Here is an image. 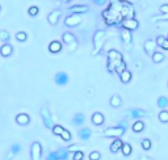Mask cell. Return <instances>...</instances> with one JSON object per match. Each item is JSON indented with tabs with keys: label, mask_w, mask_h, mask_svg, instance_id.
<instances>
[{
	"label": "cell",
	"mask_w": 168,
	"mask_h": 160,
	"mask_svg": "<svg viewBox=\"0 0 168 160\" xmlns=\"http://www.w3.org/2000/svg\"><path fill=\"white\" fill-rule=\"evenodd\" d=\"M122 5H123L122 0H111V4L108 5V8L104 9L103 13H101L106 25L121 24V21L123 20L122 14H121Z\"/></svg>",
	"instance_id": "cell-1"
},
{
	"label": "cell",
	"mask_w": 168,
	"mask_h": 160,
	"mask_svg": "<svg viewBox=\"0 0 168 160\" xmlns=\"http://www.w3.org/2000/svg\"><path fill=\"white\" fill-rule=\"evenodd\" d=\"M106 37H108V33L105 30L95 32V34H93V50L91 53L93 56L100 54V51L103 50V47L105 45V41H106Z\"/></svg>",
	"instance_id": "cell-2"
},
{
	"label": "cell",
	"mask_w": 168,
	"mask_h": 160,
	"mask_svg": "<svg viewBox=\"0 0 168 160\" xmlns=\"http://www.w3.org/2000/svg\"><path fill=\"white\" fill-rule=\"evenodd\" d=\"M123 62V56L120 51L117 50H109L108 51V64H106V68L111 74H114V70L118 64Z\"/></svg>",
	"instance_id": "cell-3"
},
{
	"label": "cell",
	"mask_w": 168,
	"mask_h": 160,
	"mask_svg": "<svg viewBox=\"0 0 168 160\" xmlns=\"http://www.w3.org/2000/svg\"><path fill=\"white\" fill-rule=\"evenodd\" d=\"M127 130V123L125 122H121L120 125H116V126H111L104 130V136L106 138H121L123 134L126 133Z\"/></svg>",
	"instance_id": "cell-4"
},
{
	"label": "cell",
	"mask_w": 168,
	"mask_h": 160,
	"mask_svg": "<svg viewBox=\"0 0 168 160\" xmlns=\"http://www.w3.org/2000/svg\"><path fill=\"white\" fill-rule=\"evenodd\" d=\"M41 117H42V121H43V125L47 129H51L54 126L53 123V118H51V113H50V109L47 105H43L41 108Z\"/></svg>",
	"instance_id": "cell-5"
},
{
	"label": "cell",
	"mask_w": 168,
	"mask_h": 160,
	"mask_svg": "<svg viewBox=\"0 0 168 160\" xmlns=\"http://www.w3.org/2000/svg\"><path fill=\"white\" fill-rule=\"evenodd\" d=\"M80 24H82V16H80V14L71 13L64 19V25L68 26V28H75Z\"/></svg>",
	"instance_id": "cell-6"
},
{
	"label": "cell",
	"mask_w": 168,
	"mask_h": 160,
	"mask_svg": "<svg viewBox=\"0 0 168 160\" xmlns=\"http://www.w3.org/2000/svg\"><path fill=\"white\" fill-rule=\"evenodd\" d=\"M121 26H122V29H126V30L133 32V30H137V29H138L139 23H138V20L135 17H133V19H125V20L121 21Z\"/></svg>",
	"instance_id": "cell-7"
},
{
	"label": "cell",
	"mask_w": 168,
	"mask_h": 160,
	"mask_svg": "<svg viewBox=\"0 0 168 160\" xmlns=\"http://www.w3.org/2000/svg\"><path fill=\"white\" fill-rule=\"evenodd\" d=\"M30 157L32 160H41L42 157V146L40 142H33L30 146Z\"/></svg>",
	"instance_id": "cell-8"
},
{
	"label": "cell",
	"mask_w": 168,
	"mask_h": 160,
	"mask_svg": "<svg viewBox=\"0 0 168 160\" xmlns=\"http://www.w3.org/2000/svg\"><path fill=\"white\" fill-rule=\"evenodd\" d=\"M125 114H127V117L133 118V120H139L141 117H147V115H150V113L143 110V109H130Z\"/></svg>",
	"instance_id": "cell-9"
},
{
	"label": "cell",
	"mask_w": 168,
	"mask_h": 160,
	"mask_svg": "<svg viewBox=\"0 0 168 160\" xmlns=\"http://www.w3.org/2000/svg\"><path fill=\"white\" fill-rule=\"evenodd\" d=\"M61 14H62V11L61 9H54L49 13V16H47V21H49V24L50 25H57L58 24V21H59L61 19Z\"/></svg>",
	"instance_id": "cell-10"
},
{
	"label": "cell",
	"mask_w": 168,
	"mask_h": 160,
	"mask_svg": "<svg viewBox=\"0 0 168 160\" xmlns=\"http://www.w3.org/2000/svg\"><path fill=\"white\" fill-rule=\"evenodd\" d=\"M68 11L71 13H75V14H83V13L89 11V7L84 5V4H76V5H71L68 8Z\"/></svg>",
	"instance_id": "cell-11"
},
{
	"label": "cell",
	"mask_w": 168,
	"mask_h": 160,
	"mask_svg": "<svg viewBox=\"0 0 168 160\" xmlns=\"http://www.w3.org/2000/svg\"><path fill=\"white\" fill-rule=\"evenodd\" d=\"M143 47H144V53H146V54H147V55H152V54L155 53L156 42H155L154 40H147V41L144 42Z\"/></svg>",
	"instance_id": "cell-12"
},
{
	"label": "cell",
	"mask_w": 168,
	"mask_h": 160,
	"mask_svg": "<svg viewBox=\"0 0 168 160\" xmlns=\"http://www.w3.org/2000/svg\"><path fill=\"white\" fill-rule=\"evenodd\" d=\"M121 40L123 42V45H125V47H129L131 45V41H133L131 32L126 30V29H122V30H121Z\"/></svg>",
	"instance_id": "cell-13"
},
{
	"label": "cell",
	"mask_w": 168,
	"mask_h": 160,
	"mask_svg": "<svg viewBox=\"0 0 168 160\" xmlns=\"http://www.w3.org/2000/svg\"><path fill=\"white\" fill-rule=\"evenodd\" d=\"M20 151H21L20 144L19 143H13L11 146V148H9V151H8V154H7V156H5V160H12L13 156H16Z\"/></svg>",
	"instance_id": "cell-14"
},
{
	"label": "cell",
	"mask_w": 168,
	"mask_h": 160,
	"mask_svg": "<svg viewBox=\"0 0 168 160\" xmlns=\"http://www.w3.org/2000/svg\"><path fill=\"white\" fill-rule=\"evenodd\" d=\"M54 80L58 85H66L68 83V75L66 72H58V74H55Z\"/></svg>",
	"instance_id": "cell-15"
},
{
	"label": "cell",
	"mask_w": 168,
	"mask_h": 160,
	"mask_svg": "<svg viewBox=\"0 0 168 160\" xmlns=\"http://www.w3.org/2000/svg\"><path fill=\"white\" fill-rule=\"evenodd\" d=\"M16 122H17V125L26 126V125H29V122H30V117H29L26 113H20L16 115Z\"/></svg>",
	"instance_id": "cell-16"
},
{
	"label": "cell",
	"mask_w": 168,
	"mask_h": 160,
	"mask_svg": "<svg viewBox=\"0 0 168 160\" xmlns=\"http://www.w3.org/2000/svg\"><path fill=\"white\" fill-rule=\"evenodd\" d=\"M12 53H13L12 45H11V43H8V42H4V45L0 47V54H2V56H4V58L11 56Z\"/></svg>",
	"instance_id": "cell-17"
},
{
	"label": "cell",
	"mask_w": 168,
	"mask_h": 160,
	"mask_svg": "<svg viewBox=\"0 0 168 160\" xmlns=\"http://www.w3.org/2000/svg\"><path fill=\"white\" fill-rule=\"evenodd\" d=\"M91 120H92V123H93V125L100 126V125H103V123H104L105 117H104V114H103V113L96 112V113H93V114H92Z\"/></svg>",
	"instance_id": "cell-18"
},
{
	"label": "cell",
	"mask_w": 168,
	"mask_h": 160,
	"mask_svg": "<svg viewBox=\"0 0 168 160\" xmlns=\"http://www.w3.org/2000/svg\"><path fill=\"white\" fill-rule=\"evenodd\" d=\"M78 135H79V138L82 141H88L91 138V135H92V131H91V129H88V127H82V129H79Z\"/></svg>",
	"instance_id": "cell-19"
},
{
	"label": "cell",
	"mask_w": 168,
	"mask_h": 160,
	"mask_svg": "<svg viewBox=\"0 0 168 160\" xmlns=\"http://www.w3.org/2000/svg\"><path fill=\"white\" fill-rule=\"evenodd\" d=\"M62 50V42L61 41H51L49 43V51L53 53V54H57L59 53Z\"/></svg>",
	"instance_id": "cell-20"
},
{
	"label": "cell",
	"mask_w": 168,
	"mask_h": 160,
	"mask_svg": "<svg viewBox=\"0 0 168 160\" xmlns=\"http://www.w3.org/2000/svg\"><path fill=\"white\" fill-rule=\"evenodd\" d=\"M122 144H123V142L121 141V138H114V141L111 144V151L113 152V154H117V152L121 150Z\"/></svg>",
	"instance_id": "cell-21"
},
{
	"label": "cell",
	"mask_w": 168,
	"mask_h": 160,
	"mask_svg": "<svg viewBox=\"0 0 168 160\" xmlns=\"http://www.w3.org/2000/svg\"><path fill=\"white\" fill-rule=\"evenodd\" d=\"M55 152H57L58 159H59V160H68V155H70V152L67 151V148H66V147H61V148H58Z\"/></svg>",
	"instance_id": "cell-22"
},
{
	"label": "cell",
	"mask_w": 168,
	"mask_h": 160,
	"mask_svg": "<svg viewBox=\"0 0 168 160\" xmlns=\"http://www.w3.org/2000/svg\"><path fill=\"white\" fill-rule=\"evenodd\" d=\"M131 129H133L134 133H141V131H143V129H144V122L141 121V120H135L134 123L131 125Z\"/></svg>",
	"instance_id": "cell-23"
},
{
	"label": "cell",
	"mask_w": 168,
	"mask_h": 160,
	"mask_svg": "<svg viewBox=\"0 0 168 160\" xmlns=\"http://www.w3.org/2000/svg\"><path fill=\"white\" fill-rule=\"evenodd\" d=\"M62 40H63V42L66 43V45H70V43H72V42H76V37L72 33H70V32L63 33Z\"/></svg>",
	"instance_id": "cell-24"
},
{
	"label": "cell",
	"mask_w": 168,
	"mask_h": 160,
	"mask_svg": "<svg viewBox=\"0 0 168 160\" xmlns=\"http://www.w3.org/2000/svg\"><path fill=\"white\" fill-rule=\"evenodd\" d=\"M85 121V115L83 113H76L74 115V118H72V123H74L75 126H80V125H83Z\"/></svg>",
	"instance_id": "cell-25"
},
{
	"label": "cell",
	"mask_w": 168,
	"mask_h": 160,
	"mask_svg": "<svg viewBox=\"0 0 168 160\" xmlns=\"http://www.w3.org/2000/svg\"><path fill=\"white\" fill-rule=\"evenodd\" d=\"M131 77H133V75H131V72L126 68V70H123L121 74H120V79H121V82L123 83V84H126V83H129L130 80H131Z\"/></svg>",
	"instance_id": "cell-26"
},
{
	"label": "cell",
	"mask_w": 168,
	"mask_h": 160,
	"mask_svg": "<svg viewBox=\"0 0 168 160\" xmlns=\"http://www.w3.org/2000/svg\"><path fill=\"white\" fill-rule=\"evenodd\" d=\"M151 56H152V62L154 63H160V62L164 61V54L160 53V51H155Z\"/></svg>",
	"instance_id": "cell-27"
},
{
	"label": "cell",
	"mask_w": 168,
	"mask_h": 160,
	"mask_svg": "<svg viewBox=\"0 0 168 160\" xmlns=\"http://www.w3.org/2000/svg\"><path fill=\"white\" fill-rule=\"evenodd\" d=\"M111 105L113 108H120L121 106V97L118 96V94H113V96L111 97Z\"/></svg>",
	"instance_id": "cell-28"
},
{
	"label": "cell",
	"mask_w": 168,
	"mask_h": 160,
	"mask_svg": "<svg viewBox=\"0 0 168 160\" xmlns=\"http://www.w3.org/2000/svg\"><path fill=\"white\" fill-rule=\"evenodd\" d=\"M120 151H122V154H123V156H129L131 152H133V148H131V146L129 143H123L122 144V147H121V150Z\"/></svg>",
	"instance_id": "cell-29"
},
{
	"label": "cell",
	"mask_w": 168,
	"mask_h": 160,
	"mask_svg": "<svg viewBox=\"0 0 168 160\" xmlns=\"http://www.w3.org/2000/svg\"><path fill=\"white\" fill-rule=\"evenodd\" d=\"M158 106H159L160 109H165V108L168 106V97L160 96V97L158 99Z\"/></svg>",
	"instance_id": "cell-30"
},
{
	"label": "cell",
	"mask_w": 168,
	"mask_h": 160,
	"mask_svg": "<svg viewBox=\"0 0 168 160\" xmlns=\"http://www.w3.org/2000/svg\"><path fill=\"white\" fill-rule=\"evenodd\" d=\"M159 121L160 122H163V123H167L168 122V110H165V109H163L162 112L159 113Z\"/></svg>",
	"instance_id": "cell-31"
},
{
	"label": "cell",
	"mask_w": 168,
	"mask_h": 160,
	"mask_svg": "<svg viewBox=\"0 0 168 160\" xmlns=\"http://www.w3.org/2000/svg\"><path fill=\"white\" fill-rule=\"evenodd\" d=\"M63 141H66V142H68V141H71V133L68 131V130H66V129H63V131L61 133V135H59Z\"/></svg>",
	"instance_id": "cell-32"
},
{
	"label": "cell",
	"mask_w": 168,
	"mask_h": 160,
	"mask_svg": "<svg viewBox=\"0 0 168 160\" xmlns=\"http://www.w3.org/2000/svg\"><path fill=\"white\" fill-rule=\"evenodd\" d=\"M11 38V35L9 33L7 32V30H0V41H3V42H8Z\"/></svg>",
	"instance_id": "cell-33"
},
{
	"label": "cell",
	"mask_w": 168,
	"mask_h": 160,
	"mask_svg": "<svg viewBox=\"0 0 168 160\" xmlns=\"http://www.w3.org/2000/svg\"><path fill=\"white\" fill-rule=\"evenodd\" d=\"M63 126L62 125H54L53 127H51V131H53V134L54 135H61V133L63 131Z\"/></svg>",
	"instance_id": "cell-34"
},
{
	"label": "cell",
	"mask_w": 168,
	"mask_h": 160,
	"mask_svg": "<svg viewBox=\"0 0 168 160\" xmlns=\"http://www.w3.org/2000/svg\"><path fill=\"white\" fill-rule=\"evenodd\" d=\"M38 12H40V9H38V7H35V5H32L30 8L28 9V13H29V16H32V17L37 16V14H38Z\"/></svg>",
	"instance_id": "cell-35"
},
{
	"label": "cell",
	"mask_w": 168,
	"mask_h": 160,
	"mask_svg": "<svg viewBox=\"0 0 168 160\" xmlns=\"http://www.w3.org/2000/svg\"><path fill=\"white\" fill-rule=\"evenodd\" d=\"M26 38H28V34L25 32H17L16 33V40L17 41L24 42V41H26Z\"/></svg>",
	"instance_id": "cell-36"
},
{
	"label": "cell",
	"mask_w": 168,
	"mask_h": 160,
	"mask_svg": "<svg viewBox=\"0 0 168 160\" xmlns=\"http://www.w3.org/2000/svg\"><path fill=\"white\" fill-rule=\"evenodd\" d=\"M123 70H126V62L125 61H123V62H121L120 64H118V66H117L116 67V70H114V72H116V74H121V72L123 71Z\"/></svg>",
	"instance_id": "cell-37"
},
{
	"label": "cell",
	"mask_w": 168,
	"mask_h": 160,
	"mask_svg": "<svg viewBox=\"0 0 168 160\" xmlns=\"http://www.w3.org/2000/svg\"><path fill=\"white\" fill-rule=\"evenodd\" d=\"M152 21H168V13H162L160 16H154Z\"/></svg>",
	"instance_id": "cell-38"
},
{
	"label": "cell",
	"mask_w": 168,
	"mask_h": 160,
	"mask_svg": "<svg viewBox=\"0 0 168 160\" xmlns=\"http://www.w3.org/2000/svg\"><path fill=\"white\" fill-rule=\"evenodd\" d=\"M141 146H142V148H143V150L149 151V150L151 148V141H150V139H142Z\"/></svg>",
	"instance_id": "cell-39"
},
{
	"label": "cell",
	"mask_w": 168,
	"mask_h": 160,
	"mask_svg": "<svg viewBox=\"0 0 168 160\" xmlns=\"http://www.w3.org/2000/svg\"><path fill=\"white\" fill-rule=\"evenodd\" d=\"M72 159H74V160H84V152H83V151H80V150L75 151V152H74V156H72Z\"/></svg>",
	"instance_id": "cell-40"
},
{
	"label": "cell",
	"mask_w": 168,
	"mask_h": 160,
	"mask_svg": "<svg viewBox=\"0 0 168 160\" xmlns=\"http://www.w3.org/2000/svg\"><path fill=\"white\" fill-rule=\"evenodd\" d=\"M101 159V154L99 151H92L89 154V160H100Z\"/></svg>",
	"instance_id": "cell-41"
},
{
	"label": "cell",
	"mask_w": 168,
	"mask_h": 160,
	"mask_svg": "<svg viewBox=\"0 0 168 160\" xmlns=\"http://www.w3.org/2000/svg\"><path fill=\"white\" fill-rule=\"evenodd\" d=\"M46 160H59V159H58L57 152H49V155H47Z\"/></svg>",
	"instance_id": "cell-42"
},
{
	"label": "cell",
	"mask_w": 168,
	"mask_h": 160,
	"mask_svg": "<svg viewBox=\"0 0 168 160\" xmlns=\"http://www.w3.org/2000/svg\"><path fill=\"white\" fill-rule=\"evenodd\" d=\"M164 41H165V37H163V35H159V37L155 40V42H156V46H162Z\"/></svg>",
	"instance_id": "cell-43"
},
{
	"label": "cell",
	"mask_w": 168,
	"mask_h": 160,
	"mask_svg": "<svg viewBox=\"0 0 168 160\" xmlns=\"http://www.w3.org/2000/svg\"><path fill=\"white\" fill-rule=\"evenodd\" d=\"M78 150H79V146H78V144H71V146L67 147V151H68V152H72V154H74L75 151H78Z\"/></svg>",
	"instance_id": "cell-44"
},
{
	"label": "cell",
	"mask_w": 168,
	"mask_h": 160,
	"mask_svg": "<svg viewBox=\"0 0 168 160\" xmlns=\"http://www.w3.org/2000/svg\"><path fill=\"white\" fill-rule=\"evenodd\" d=\"M76 47H78V42H72V43H70V45H68V51H70V53L75 51Z\"/></svg>",
	"instance_id": "cell-45"
},
{
	"label": "cell",
	"mask_w": 168,
	"mask_h": 160,
	"mask_svg": "<svg viewBox=\"0 0 168 160\" xmlns=\"http://www.w3.org/2000/svg\"><path fill=\"white\" fill-rule=\"evenodd\" d=\"M160 13H168V4H162L159 7Z\"/></svg>",
	"instance_id": "cell-46"
},
{
	"label": "cell",
	"mask_w": 168,
	"mask_h": 160,
	"mask_svg": "<svg viewBox=\"0 0 168 160\" xmlns=\"http://www.w3.org/2000/svg\"><path fill=\"white\" fill-rule=\"evenodd\" d=\"M92 2L96 4V5H104L106 3V0H92Z\"/></svg>",
	"instance_id": "cell-47"
},
{
	"label": "cell",
	"mask_w": 168,
	"mask_h": 160,
	"mask_svg": "<svg viewBox=\"0 0 168 160\" xmlns=\"http://www.w3.org/2000/svg\"><path fill=\"white\" fill-rule=\"evenodd\" d=\"M160 47H162V49H164V50H168V40H167V38H165V41L163 42V45L160 46Z\"/></svg>",
	"instance_id": "cell-48"
},
{
	"label": "cell",
	"mask_w": 168,
	"mask_h": 160,
	"mask_svg": "<svg viewBox=\"0 0 168 160\" xmlns=\"http://www.w3.org/2000/svg\"><path fill=\"white\" fill-rule=\"evenodd\" d=\"M139 160H152V159H150V157H147V156H141Z\"/></svg>",
	"instance_id": "cell-49"
},
{
	"label": "cell",
	"mask_w": 168,
	"mask_h": 160,
	"mask_svg": "<svg viewBox=\"0 0 168 160\" xmlns=\"http://www.w3.org/2000/svg\"><path fill=\"white\" fill-rule=\"evenodd\" d=\"M61 2H62V3H70L71 0H61Z\"/></svg>",
	"instance_id": "cell-50"
},
{
	"label": "cell",
	"mask_w": 168,
	"mask_h": 160,
	"mask_svg": "<svg viewBox=\"0 0 168 160\" xmlns=\"http://www.w3.org/2000/svg\"><path fill=\"white\" fill-rule=\"evenodd\" d=\"M0 9H2V7H0Z\"/></svg>",
	"instance_id": "cell-51"
},
{
	"label": "cell",
	"mask_w": 168,
	"mask_h": 160,
	"mask_svg": "<svg viewBox=\"0 0 168 160\" xmlns=\"http://www.w3.org/2000/svg\"><path fill=\"white\" fill-rule=\"evenodd\" d=\"M167 40H168V37H167Z\"/></svg>",
	"instance_id": "cell-52"
}]
</instances>
